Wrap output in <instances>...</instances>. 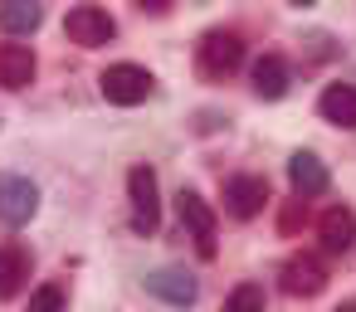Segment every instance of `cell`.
I'll use <instances>...</instances> for the list:
<instances>
[{
	"label": "cell",
	"instance_id": "cell-2",
	"mask_svg": "<svg viewBox=\"0 0 356 312\" xmlns=\"http://www.w3.org/2000/svg\"><path fill=\"white\" fill-rule=\"evenodd\" d=\"M127 200H132V229L137 234H156L161 200H156V171L152 166H132L127 171Z\"/></svg>",
	"mask_w": 356,
	"mask_h": 312
},
{
	"label": "cell",
	"instance_id": "cell-16",
	"mask_svg": "<svg viewBox=\"0 0 356 312\" xmlns=\"http://www.w3.org/2000/svg\"><path fill=\"white\" fill-rule=\"evenodd\" d=\"M44 20L40 6H25V0H10V6H0V25H6L10 35H35Z\"/></svg>",
	"mask_w": 356,
	"mask_h": 312
},
{
	"label": "cell",
	"instance_id": "cell-18",
	"mask_svg": "<svg viewBox=\"0 0 356 312\" xmlns=\"http://www.w3.org/2000/svg\"><path fill=\"white\" fill-rule=\"evenodd\" d=\"M30 312H64V288H59V283H44V288L30 297Z\"/></svg>",
	"mask_w": 356,
	"mask_h": 312
},
{
	"label": "cell",
	"instance_id": "cell-13",
	"mask_svg": "<svg viewBox=\"0 0 356 312\" xmlns=\"http://www.w3.org/2000/svg\"><path fill=\"white\" fill-rule=\"evenodd\" d=\"M317 113L337 127H356V88L351 83H332L322 98H317Z\"/></svg>",
	"mask_w": 356,
	"mask_h": 312
},
{
	"label": "cell",
	"instance_id": "cell-17",
	"mask_svg": "<svg viewBox=\"0 0 356 312\" xmlns=\"http://www.w3.org/2000/svg\"><path fill=\"white\" fill-rule=\"evenodd\" d=\"M225 312H264V288L259 283H239L225 297Z\"/></svg>",
	"mask_w": 356,
	"mask_h": 312
},
{
	"label": "cell",
	"instance_id": "cell-15",
	"mask_svg": "<svg viewBox=\"0 0 356 312\" xmlns=\"http://www.w3.org/2000/svg\"><path fill=\"white\" fill-rule=\"evenodd\" d=\"M288 83H293V79H288V64H283L278 54H264V59L254 64V93H259V98H283Z\"/></svg>",
	"mask_w": 356,
	"mask_h": 312
},
{
	"label": "cell",
	"instance_id": "cell-3",
	"mask_svg": "<svg viewBox=\"0 0 356 312\" xmlns=\"http://www.w3.org/2000/svg\"><path fill=\"white\" fill-rule=\"evenodd\" d=\"M244 64V40L234 35V30H210L205 40H200V74L205 79H229L234 69Z\"/></svg>",
	"mask_w": 356,
	"mask_h": 312
},
{
	"label": "cell",
	"instance_id": "cell-14",
	"mask_svg": "<svg viewBox=\"0 0 356 312\" xmlns=\"http://www.w3.org/2000/svg\"><path fill=\"white\" fill-rule=\"evenodd\" d=\"M25 278H30V254H25V244H6V249H0V297H15Z\"/></svg>",
	"mask_w": 356,
	"mask_h": 312
},
{
	"label": "cell",
	"instance_id": "cell-7",
	"mask_svg": "<svg viewBox=\"0 0 356 312\" xmlns=\"http://www.w3.org/2000/svg\"><path fill=\"white\" fill-rule=\"evenodd\" d=\"M268 200V181L264 176H229L225 181V210L234 220H254Z\"/></svg>",
	"mask_w": 356,
	"mask_h": 312
},
{
	"label": "cell",
	"instance_id": "cell-6",
	"mask_svg": "<svg viewBox=\"0 0 356 312\" xmlns=\"http://www.w3.org/2000/svg\"><path fill=\"white\" fill-rule=\"evenodd\" d=\"M64 35H69L74 44H83V49H98V44H108V40L118 35V25H113V15L98 10V6H74L69 20H64Z\"/></svg>",
	"mask_w": 356,
	"mask_h": 312
},
{
	"label": "cell",
	"instance_id": "cell-4",
	"mask_svg": "<svg viewBox=\"0 0 356 312\" xmlns=\"http://www.w3.org/2000/svg\"><path fill=\"white\" fill-rule=\"evenodd\" d=\"M176 210H181V229L195 239L200 258H215V210H210L195 190H181V195H176Z\"/></svg>",
	"mask_w": 356,
	"mask_h": 312
},
{
	"label": "cell",
	"instance_id": "cell-1",
	"mask_svg": "<svg viewBox=\"0 0 356 312\" xmlns=\"http://www.w3.org/2000/svg\"><path fill=\"white\" fill-rule=\"evenodd\" d=\"M98 88H103V98L108 103H118V108H137V103H147L152 98V74L142 69V64H113L103 79H98Z\"/></svg>",
	"mask_w": 356,
	"mask_h": 312
},
{
	"label": "cell",
	"instance_id": "cell-12",
	"mask_svg": "<svg viewBox=\"0 0 356 312\" xmlns=\"http://www.w3.org/2000/svg\"><path fill=\"white\" fill-rule=\"evenodd\" d=\"M288 181H293V190H298V195L307 200V195H322L332 176H327V166H322V161H317L312 151H298V156L288 161Z\"/></svg>",
	"mask_w": 356,
	"mask_h": 312
},
{
	"label": "cell",
	"instance_id": "cell-9",
	"mask_svg": "<svg viewBox=\"0 0 356 312\" xmlns=\"http://www.w3.org/2000/svg\"><path fill=\"white\" fill-rule=\"evenodd\" d=\"M317 234H322L327 254H346V249L356 244V215H351L346 205H332V210H322V220H317Z\"/></svg>",
	"mask_w": 356,
	"mask_h": 312
},
{
	"label": "cell",
	"instance_id": "cell-5",
	"mask_svg": "<svg viewBox=\"0 0 356 312\" xmlns=\"http://www.w3.org/2000/svg\"><path fill=\"white\" fill-rule=\"evenodd\" d=\"M40 210V186L25 176H0V220L10 229L30 224V215Z\"/></svg>",
	"mask_w": 356,
	"mask_h": 312
},
{
	"label": "cell",
	"instance_id": "cell-11",
	"mask_svg": "<svg viewBox=\"0 0 356 312\" xmlns=\"http://www.w3.org/2000/svg\"><path fill=\"white\" fill-rule=\"evenodd\" d=\"M0 83H6L10 93L35 83V54L25 44H0Z\"/></svg>",
	"mask_w": 356,
	"mask_h": 312
},
{
	"label": "cell",
	"instance_id": "cell-10",
	"mask_svg": "<svg viewBox=\"0 0 356 312\" xmlns=\"http://www.w3.org/2000/svg\"><path fill=\"white\" fill-rule=\"evenodd\" d=\"M147 288H152L161 302H171V307H191V302H195V278L181 273V268H156V273L147 278Z\"/></svg>",
	"mask_w": 356,
	"mask_h": 312
},
{
	"label": "cell",
	"instance_id": "cell-8",
	"mask_svg": "<svg viewBox=\"0 0 356 312\" xmlns=\"http://www.w3.org/2000/svg\"><path fill=\"white\" fill-rule=\"evenodd\" d=\"M322 288H327V268H322L317 254H293V258L283 263V293H293V297H317Z\"/></svg>",
	"mask_w": 356,
	"mask_h": 312
},
{
	"label": "cell",
	"instance_id": "cell-19",
	"mask_svg": "<svg viewBox=\"0 0 356 312\" xmlns=\"http://www.w3.org/2000/svg\"><path fill=\"white\" fill-rule=\"evenodd\" d=\"M337 312H356V302H341V307H337Z\"/></svg>",
	"mask_w": 356,
	"mask_h": 312
}]
</instances>
